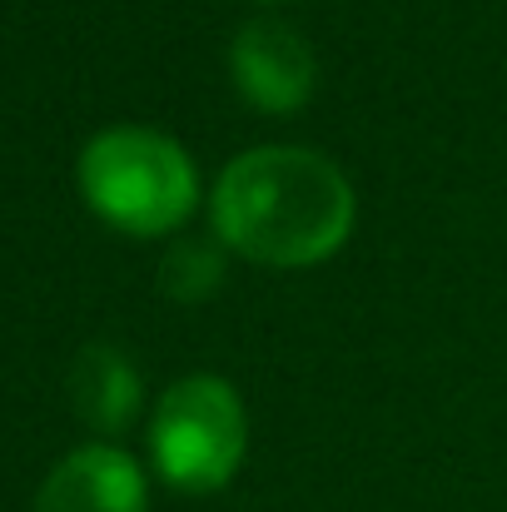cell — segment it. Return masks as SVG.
<instances>
[{"mask_svg": "<svg viewBox=\"0 0 507 512\" xmlns=\"http://www.w3.org/2000/svg\"><path fill=\"white\" fill-rule=\"evenodd\" d=\"M214 239L269 269H309L334 259L358 224L348 174L304 145H259L234 155L209 194Z\"/></svg>", "mask_w": 507, "mask_h": 512, "instance_id": "obj_1", "label": "cell"}, {"mask_svg": "<svg viewBox=\"0 0 507 512\" xmlns=\"http://www.w3.org/2000/svg\"><path fill=\"white\" fill-rule=\"evenodd\" d=\"M80 194L95 219L130 239H165L199 204V170L179 140L150 125H110L80 150Z\"/></svg>", "mask_w": 507, "mask_h": 512, "instance_id": "obj_2", "label": "cell"}, {"mask_svg": "<svg viewBox=\"0 0 507 512\" xmlns=\"http://www.w3.org/2000/svg\"><path fill=\"white\" fill-rule=\"evenodd\" d=\"M249 448V418L219 373H189L169 383L150 418L155 473L179 493H219Z\"/></svg>", "mask_w": 507, "mask_h": 512, "instance_id": "obj_3", "label": "cell"}, {"mask_svg": "<svg viewBox=\"0 0 507 512\" xmlns=\"http://www.w3.org/2000/svg\"><path fill=\"white\" fill-rule=\"evenodd\" d=\"M229 70H234L239 95L259 115H294V110H304L314 100V80H319L309 40L289 20H274V15H259V20H249L234 35Z\"/></svg>", "mask_w": 507, "mask_h": 512, "instance_id": "obj_4", "label": "cell"}, {"mask_svg": "<svg viewBox=\"0 0 507 512\" xmlns=\"http://www.w3.org/2000/svg\"><path fill=\"white\" fill-rule=\"evenodd\" d=\"M150 488L140 463L115 443L75 448L40 488L35 512H145Z\"/></svg>", "mask_w": 507, "mask_h": 512, "instance_id": "obj_5", "label": "cell"}, {"mask_svg": "<svg viewBox=\"0 0 507 512\" xmlns=\"http://www.w3.org/2000/svg\"><path fill=\"white\" fill-rule=\"evenodd\" d=\"M140 398H145V383H140L135 363L120 348L95 343V348H85L75 358L70 403L95 433H125L135 423V413H140Z\"/></svg>", "mask_w": 507, "mask_h": 512, "instance_id": "obj_6", "label": "cell"}, {"mask_svg": "<svg viewBox=\"0 0 507 512\" xmlns=\"http://www.w3.org/2000/svg\"><path fill=\"white\" fill-rule=\"evenodd\" d=\"M224 244L219 239H179L160 259V284L179 304H204L224 284Z\"/></svg>", "mask_w": 507, "mask_h": 512, "instance_id": "obj_7", "label": "cell"}, {"mask_svg": "<svg viewBox=\"0 0 507 512\" xmlns=\"http://www.w3.org/2000/svg\"><path fill=\"white\" fill-rule=\"evenodd\" d=\"M264 5H284V0H264Z\"/></svg>", "mask_w": 507, "mask_h": 512, "instance_id": "obj_8", "label": "cell"}]
</instances>
